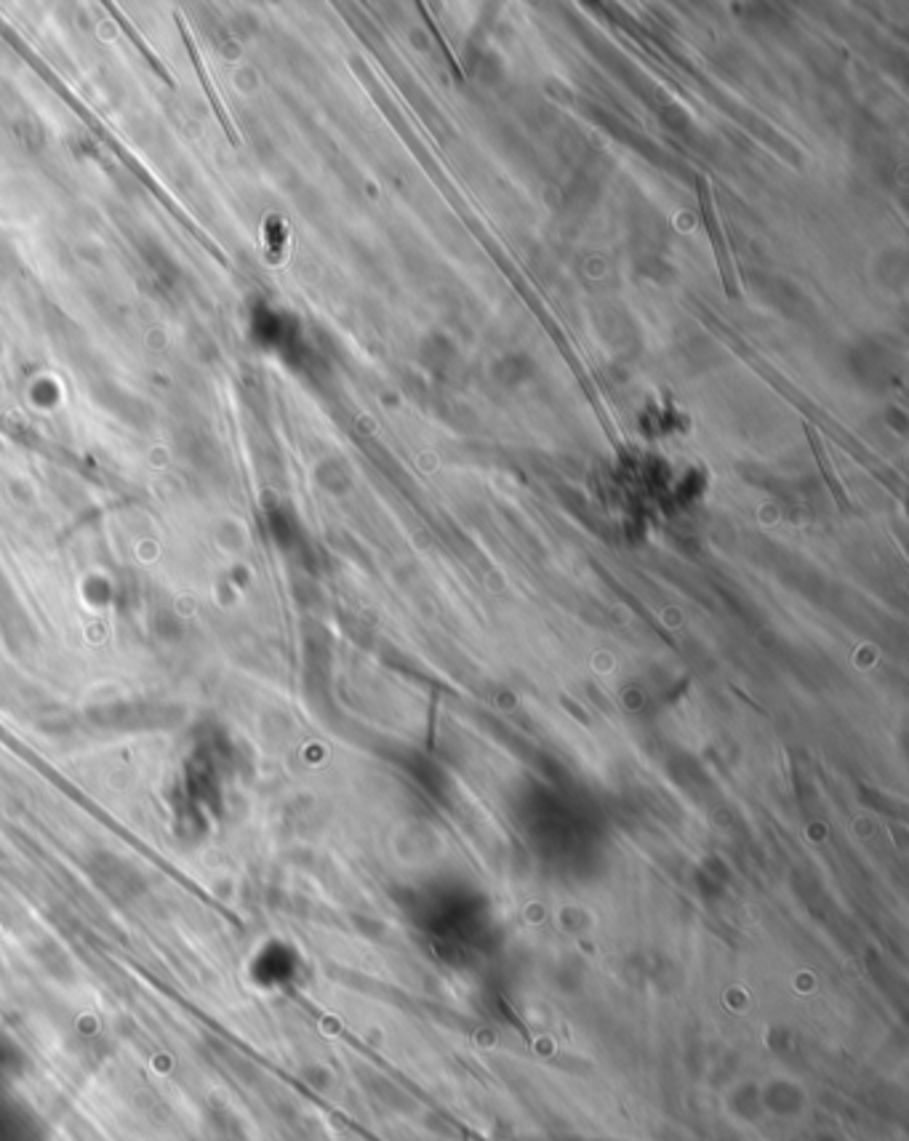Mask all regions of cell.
<instances>
[{
	"label": "cell",
	"instance_id": "6da1fadb",
	"mask_svg": "<svg viewBox=\"0 0 909 1141\" xmlns=\"http://www.w3.org/2000/svg\"><path fill=\"white\" fill-rule=\"evenodd\" d=\"M696 190H699L702 219H704V227H707V235H710L715 259H718L720 275H723V283H726L728 296H731V299H736V296H739V283H736V278H734V262H731V254H728V243H726V235H723V227H720L718 208H715V200H712L710 182H707V179H699Z\"/></svg>",
	"mask_w": 909,
	"mask_h": 1141
},
{
	"label": "cell",
	"instance_id": "7a4b0ae2",
	"mask_svg": "<svg viewBox=\"0 0 909 1141\" xmlns=\"http://www.w3.org/2000/svg\"><path fill=\"white\" fill-rule=\"evenodd\" d=\"M422 14H424V22H427V24H430V30H432V35H435V43H438V46H440V48H443V54H446V62H448V64H451V70H454V75H456V80H464V72H462V67H459V64H456V59H454V54H451V51H448V46H446V40H443V38H440V32H438V27H435V22H432V16H430V14H427V11H424V6H422Z\"/></svg>",
	"mask_w": 909,
	"mask_h": 1141
}]
</instances>
